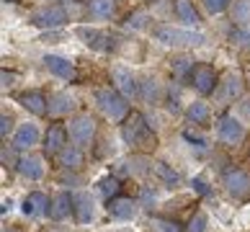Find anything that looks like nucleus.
Returning a JSON list of instances; mask_svg holds the SVG:
<instances>
[{"instance_id": "obj_16", "label": "nucleus", "mask_w": 250, "mask_h": 232, "mask_svg": "<svg viewBox=\"0 0 250 232\" xmlns=\"http://www.w3.org/2000/svg\"><path fill=\"white\" fill-rule=\"evenodd\" d=\"M39 124H34V122H26L16 129V134H13V147L16 150H31L34 145H39Z\"/></svg>"}, {"instance_id": "obj_17", "label": "nucleus", "mask_w": 250, "mask_h": 232, "mask_svg": "<svg viewBox=\"0 0 250 232\" xmlns=\"http://www.w3.org/2000/svg\"><path fill=\"white\" fill-rule=\"evenodd\" d=\"M75 98L70 96V93H52V96L47 98V114L49 116H67L70 111H75Z\"/></svg>"}, {"instance_id": "obj_35", "label": "nucleus", "mask_w": 250, "mask_h": 232, "mask_svg": "<svg viewBox=\"0 0 250 232\" xmlns=\"http://www.w3.org/2000/svg\"><path fill=\"white\" fill-rule=\"evenodd\" d=\"M140 204H142V207H152V204H155V191L150 189V186H142V191H140Z\"/></svg>"}, {"instance_id": "obj_27", "label": "nucleus", "mask_w": 250, "mask_h": 232, "mask_svg": "<svg viewBox=\"0 0 250 232\" xmlns=\"http://www.w3.org/2000/svg\"><path fill=\"white\" fill-rule=\"evenodd\" d=\"M119 191H122V183H119V175H106V178L98 181V193L106 199V204L111 199L119 196Z\"/></svg>"}, {"instance_id": "obj_26", "label": "nucleus", "mask_w": 250, "mask_h": 232, "mask_svg": "<svg viewBox=\"0 0 250 232\" xmlns=\"http://www.w3.org/2000/svg\"><path fill=\"white\" fill-rule=\"evenodd\" d=\"M209 116H211V111H209V106L204 104V101H193V104H188V108H186V119L191 124H196V127L207 124Z\"/></svg>"}, {"instance_id": "obj_10", "label": "nucleus", "mask_w": 250, "mask_h": 232, "mask_svg": "<svg viewBox=\"0 0 250 232\" xmlns=\"http://www.w3.org/2000/svg\"><path fill=\"white\" fill-rule=\"evenodd\" d=\"M67 127L62 124H52L44 134V155L47 157H57L64 147H67Z\"/></svg>"}, {"instance_id": "obj_31", "label": "nucleus", "mask_w": 250, "mask_h": 232, "mask_svg": "<svg viewBox=\"0 0 250 232\" xmlns=\"http://www.w3.org/2000/svg\"><path fill=\"white\" fill-rule=\"evenodd\" d=\"M152 227H155V232H186V230H181L178 222L160 219V217H152Z\"/></svg>"}, {"instance_id": "obj_3", "label": "nucleus", "mask_w": 250, "mask_h": 232, "mask_svg": "<svg viewBox=\"0 0 250 232\" xmlns=\"http://www.w3.org/2000/svg\"><path fill=\"white\" fill-rule=\"evenodd\" d=\"M93 98H96L98 111H101L106 119H111V122H124V119L132 114V111H129L126 98H124L116 88H98V90L93 93Z\"/></svg>"}, {"instance_id": "obj_40", "label": "nucleus", "mask_w": 250, "mask_h": 232, "mask_svg": "<svg viewBox=\"0 0 250 232\" xmlns=\"http://www.w3.org/2000/svg\"><path fill=\"white\" fill-rule=\"evenodd\" d=\"M3 232H13V230H3Z\"/></svg>"}, {"instance_id": "obj_19", "label": "nucleus", "mask_w": 250, "mask_h": 232, "mask_svg": "<svg viewBox=\"0 0 250 232\" xmlns=\"http://www.w3.org/2000/svg\"><path fill=\"white\" fill-rule=\"evenodd\" d=\"M70 209H72V196L67 191H60V193H54V199L49 201V219L54 222H62L64 217L70 214Z\"/></svg>"}, {"instance_id": "obj_15", "label": "nucleus", "mask_w": 250, "mask_h": 232, "mask_svg": "<svg viewBox=\"0 0 250 232\" xmlns=\"http://www.w3.org/2000/svg\"><path fill=\"white\" fill-rule=\"evenodd\" d=\"M142 204L140 201H134V199H126V196H116V199H111L108 201V214L114 217V219H134L137 217V211H140Z\"/></svg>"}, {"instance_id": "obj_18", "label": "nucleus", "mask_w": 250, "mask_h": 232, "mask_svg": "<svg viewBox=\"0 0 250 232\" xmlns=\"http://www.w3.org/2000/svg\"><path fill=\"white\" fill-rule=\"evenodd\" d=\"M83 160H85V157H83V147H78V145H67L57 155V165L64 168V170H80Z\"/></svg>"}, {"instance_id": "obj_12", "label": "nucleus", "mask_w": 250, "mask_h": 232, "mask_svg": "<svg viewBox=\"0 0 250 232\" xmlns=\"http://www.w3.org/2000/svg\"><path fill=\"white\" fill-rule=\"evenodd\" d=\"M72 211H75V217L80 225H88V222H93L96 217V201L90 196L88 191H75L72 193Z\"/></svg>"}, {"instance_id": "obj_28", "label": "nucleus", "mask_w": 250, "mask_h": 232, "mask_svg": "<svg viewBox=\"0 0 250 232\" xmlns=\"http://www.w3.org/2000/svg\"><path fill=\"white\" fill-rule=\"evenodd\" d=\"M193 60L191 57H175L173 62H170V70H173V78L175 80H186V78H191V72H193Z\"/></svg>"}, {"instance_id": "obj_25", "label": "nucleus", "mask_w": 250, "mask_h": 232, "mask_svg": "<svg viewBox=\"0 0 250 232\" xmlns=\"http://www.w3.org/2000/svg\"><path fill=\"white\" fill-rule=\"evenodd\" d=\"M88 13L96 21H106V18H111L116 13V5H114V0H90Z\"/></svg>"}, {"instance_id": "obj_29", "label": "nucleus", "mask_w": 250, "mask_h": 232, "mask_svg": "<svg viewBox=\"0 0 250 232\" xmlns=\"http://www.w3.org/2000/svg\"><path fill=\"white\" fill-rule=\"evenodd\" d=\"M232 21L237 26L250 23V0H235L232 3Z\"/></svg>"}, {"instance_id": "obj_21", "label": "nucleus", "mask_w": 250, "mask_h": 232, "mask_svg": "<svg viewBox=\"0 0 250 232\" xmlns=\"http://www.w3.org/2000/svg\"><path fill=\"white\" fill-rule=\"evenodd\" d=\"M217 98L222 101H232V98H240L243 96V78L237 75V72H227L225 75V85L217 88Z\"/></svg>"}, {"instance_id": "obj_6", "label": "nucleus", "mask_w": 250, "mask_h": 232, "mask_svg": "<svg viewBox=\"0 0 250 232\" xmlns=\"http://www.w3.org/2000/svg\"><path fill=\"white\" fill-rule=\"evenodd\" d=\"M222 186L235 201H248L250 199V175L240 168H229L222 175Z\"/></svg>"}, {"instance_id": "obj_39", "label": "nucleus", "mask_w": 250, "mask_h": 232, "mask_svg": "<svg viewBox=\"0 0 250 232\" xmlns=\"http://www.w3.org/2000/svg\"><path fill=\"white\" fill-rule=\"evenodd\" d=\"M11 207H13V201H11V199L3 201V214H5V211H11Z\"/></svg>"}, {"instance_id": "obj_4", "label": "nucleus", "mask_w": 250, "mask_h": 232, "mask_svg": "<svg viewBox=\"0 0 250 232\" xmlns=\"http://www.w3.org/2000/svg\"><path fill=\"white\" fill-rule=\"evenodd\" d=\"M64 127H67L70 142L78 145V147H88L90 142H93V137H96V119L90 116V114L72 116Z\"/></svg>"}, {"instance_id": "obj_38", "label": "nucleus", "mask_w": 250, "mask_h": 232, "mask_svg": "<svg viewBox=\"0 0 250 232\" xmlns=\"http://www.w3.org/2000/svg\"><path fill=\"white\" fill-rule=\"evenodd\" d=\"M183 139H186V142H196V147H204V145H207V139H204V137H199V134H193L191 132V129H188V132H183Z\"/></svg>"}, {"instance_id": "obj_34", "label": "nucleus", "mask_w": 250, "mask_h": 232, "mask_svg": "<svg viewBox=\"0 0 250 232\" xmlns=\"http://www.w3.org/2000/svg\"><path fill=\"white\" fill-rule=\"evenodd\" d=\"M126 26H129V29H145V26H147V13L145 11L132 13V16L126 18Z\"/></svg>"}, {"instance_id": "obj_11", "label": "nucleus", "mask_w": 250, "mask_h": 232, "mask_svg": "<svg viewBox=\"0 0 250 232\" xmlns=\"http://www.w3.org/2000/svg\"><path fill=\"white\" fill-rule=\"evenodd\" d=\"M111 78H114L116 90L122 93L124 98H137V96H140V85H137L132 70H126L124 64H116V67H111Z\"/></svg>"}, {"instance_id": "obj_7", "label": "nucleus", "mask_w": 250, "mask_h": 232, "mask_svg": "<svg viewBox=\"0 0 250 232\" xmlns=\"http://www.w3.org/2000/svg\"><path fill=\"white\" fill-rule=\"evenodd\" d=\"M29 21L39 29H60V26L67 21V13H64L62 5H42V8H34L29 13Z\"/></svg>"}, {"instance_id": "obj_9", "label": "nucleus", "mask_w": 250, "mask_h": 232, "mask_svg": "<svg viewBox=\"0 0 250 232\" xmlns=\"http://www.w3.org/2000/svg\"><path fill=\"white\" fill-rule=\"evenodd\" d=\"M75 34L83 39V44L90 46L96 52H111L114 49V36L104 29H96V26H78Z\"/></svg>"}, {"instance_id": "obj_14", "label": "nucleus", "mask_w": 250, "mask_h": 232, "mask_svg": "<svg viewBox=\"0 0 250 232\" xmlns=\"http://www.w3.org/2000/svg\"><path fill=\"white\" fill-rule=\"evenodd\" d=\"M44 67H47L54 78H60V80H75L78 78L75 64H72L70 60L60 57V54H47V57H44Z\"/></svg>"}, {"instance_id": "obj_22", "label": "nucleus", "mask_w": 250, "mask_h": 232, "mask_svg": "<svg viewBox=\"0 0 250 232\" xmlns=\"http://www.w3.org/2000/svg\"><path fill=\"white\" fill-rule=\"evenodd\" d=\"M18 104H21L26 111L36 114V116H44V114H47V98H44V93H39V90L21 93V96H18Z\"/></svg>"}, {"instance_id": "obj_5", "label": "nucleus", "mask_w": 250, "mask_h": 232, "mask_svg": "<svg viewBox=\"0 0 250 232\" xmlns=\"http://www.w3.org/2000/svg\"><path fill=\"white\" fill-rule=\"evenodd\" d=\"M245 124L240 122V119L235 114H225L219 119V124H217V139L222 145H227V147H237V145H243L245 142Z\"/></svg>"}, {"instance_id": "obj_37", "label": "nucleus", "mask_w": 250, "mask_h": 232, "mask_svg": "<svg viewBox=\"0 0 250 232\" xmlns=\"http://www.w3.org/2000/svg\"><path fill=\"white\" fill-rule=\"evenodd\" d=\"M11 129H13V119L8 114H3V116H0V137L5 139L8 134H11Z\"/></svg>"}, {"instance_id": "obj_20", "label": "nucleus", "mask_w": 250, "mask_h": 232, "mask_svg": "<svg viewBox=\"0 0 250 232\" xmlns=\"http://www.w3.org/2000/svg\"><path fill=\"white\" fill-rule=\"evenodd\" d=\"M49 211V199H47V193H42V191H34L26 196L23 201V214L26 217H42V214H47Z\"/></svg>"}, {"instance_id": "obj_36", "label": "nucleus", "mask_w": 250, "mask_h": 232, "mask_svg": "<svg viewBox=\"0 0 250 232\" xmlns=\"http://www.w3.org/2000/svg\"><path fill=\"white\" fill-rule=\"evenodd\" d=\"M191 186H193V191H196V193H201V196H209V193H211V189L207 186V181H204V178H199V175L191 181Z\"/></svg>"}, {"instance_id": "obj_2", "label": "nucleus", "mask_w": 250, "mask_h": 232, "mask_svg": "<svg viewBox=\"0 0 250 232\" xmlns=\"http://www.w3.org/2000/svg\"><path fill=\"white\" fill-rule=\"evenodd\" d=\"M152 36L155 42H160L163 46H204L207 36L193 31V29H178V26H155L152 29Z\"/></svg>"}, {"instance_id": "obj_32", "label": "nucleus", "mask_w": 250, "mask_h": 232, "mask_svg": "<svg viewBox=\"0 0 250 232\" xmlns=\"http://www.w3.org/2000/svg\"><path fill=\"white\" fill-rule=\"evenodd\" d=\"M232 42L240 44V46H250V23L240 26V29L232 31Z\"/></svg>"}, {"instance_id": "obj_24", "label": "nucleus", "mask_w": 250, "mask_h": 232, "mask_svg": "<svg viewBox=\"0 0 250 232\" xmlns=\"http://www.w3.org/2000/svg\"><path fill=\"white\" fill-rule=\"evenodd\" d=\"M175 16H178V21H183V23L188 26V29L199 26V21H201L191 0H175Z\"/></svg>"}, {"instance_id": "obj_30", "label": "nucleus", "mask_w": 250, "mask_h": 232, "mask_svg": "<svg viewBox=\"0 0 250 232\" xmlns=\"http://www.w3.org/2000/svg\"><path fill=\"white\" fill-rule=\"evenodd\" d=\"M207 227H209L207 214H204V211H193V217L186 225V232H207Z\"/></svg>"}, {"instance_id": "obj_8", "label": "nucleus", "mask_w": 250, "mask_h": 232, "mask_svg": "<svg viewBox=\"0 0 250 232\" xmlns=\"http://www.w3.org/2000/svg\"><path fill=\"white\" fill-rule=\"evenodd\" d=\"M191 85L196 88V93L199 96H211V93L217 90V85H219V78H217V70L211 67V64H204V62H199L196 67H193V72H191Z\"/></svg>"}, {"instance_id": "obj_33", "label": "nucleus", "mask_w": 250, "mask_h": 232, "mask_svg": "<svg viewBox=\"0 0 250 232\" xmlns=\"http://www.w3.org/2000/svg\"><path fill=\"white\" fill-rule=\"evenodd\" d=\"M201 3L209 13H222V11H227V8L232 5V0H201Z\"/></svg>"}, {"instance_id": "obj_13", "label": "nucleus", "mask_w": 250, "mask_h": 232, "mask_svg": "<svg viewBox=\"0 0 250 232\" xmlns=\"http://www.w3.org/2000/svg\"><path fill=\"white\" fill-rule=\"evenodd\" d=\"M16 170L29 181H42L47 175V165H44V157H39V155H23L16 163Z\"/></svg>"}, {"instance_id": "obj_23", "label": "nucleus", "mask_w": 250, "mask_h": 232, "mask_svg": "<svg viewBox=\"0 0 250 232\" xmlns=\"http://www.w3.org/2000/svg\"><path fill=\"white\" fill-rule=\"evenodd\" d=\"M152 173H155V178L163 186H168V189H175V186L181 183V173L168 163H152Z\"/></svg>"}, {"instance_id": "obj_1", "label": "nucleus", "mask_w": 250, "mask_h": 232, "mask_svg": "<svg viewBox=\"0 0 250 232\" xmlns=\"http://www.w3.org/2000/svg\"><path fill=\"white\" fill-rule=\"evenodd\" d=\"M122 139L137 152H152L157 147V137L152 132V127L147 124V119L142 114H137V111H132V114L124 119Z\"/></svg>"}]
</instances>
